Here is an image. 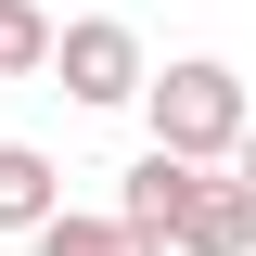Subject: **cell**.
I'll use <instances>...</instances> for the list:
<instances>
[{
  "label": "cell",
  "instance_id": "6da1fadb",
  "mask_svg": "<svg viewBox=\"0 0 256 256\" xmlns=\"http://www.w3.org/2000/svg\"><path fill=\"white\" fill-rule=\"evenodd\" d=\"M141 128H154V154H180V166H230V154H244V128H256L244 64H218V52L154 64V90H141Z\"/></svg>",
  "mask_w": 256,
  "mask_h": 256
},
{
  "label": "cell",
  "instance_id": "7a4b0ae2",
  "mask_svg": "<svg viewBox=\"0 0 256 256\" xmlns=\"http://www.w3.org/2000/svg\"><path fill=\"white\" fill-rule=\"evenodd\" d=\"M52 77H64V102L116 116V102L154 90V52H141V26H128V13H77V26H64V52H52Z\"/></svg>",
  "mask_w": 256,
  "mask_h": 256
},
{
  "label": "cell",
  "instance_id": "3957f363",
  "mask_svg": "<svg viewBox=\"0 0 256 256\" xmlns=\"http://www.w3.org/2000/svg\"><path fill=\"white\" fill-rule=\"evenodd\" d=\"M180 256H256V192L230 166H192V205H180Z\"/></svg>",
  "mask_w": 256,
  "mask_h": 256
},
{
  "label": "cell",
  "instance_id": "277c9868",
  "mask_svg": "<svg viewBox=\"0 0 256 256\" xmlns=\"http://www.w3.org/2000/svg\"><path fill=\"white\" fill-rule=\"evenodd\" d=\"M52 218H64V166L38 154V141H0V230H26V244H38Z\"/></svg>",
  "mask_w": 256,
  "mask_h": 256
},
{
  "label": "cell",
  "instance_id": "5b68a950",
  "mask_svg": "<svg viewBox=\"0 0 256 256\" xmlns=\"http://www.w3.org/2000/svg\"><path fill=\"white\" fill-rule=\"evenodd\" d=\"M180 205H192V166H180V154H141V166L116 180V218L154 230V244H180Z\"/></svg>",
  "mask_w": 256,
  "mask_h": 256
},
{
  "label": "cell",
  "instance_id": "8992f818",
  "mask_svg": "<svg viewBox=\"0 0 256 256\" xmlns=\"http://www.w3.org/2000/svg\"><path fill=\"white\" fill-rule=\"evenodd\" d=\"M38 256H180V244H154V230H128V218H77V205H64V218L38 230Z\"/></svg>",
  "mask_w": 256,
  "mask_h": 256
},
{
  "label": "cell",
  "instance_id": "52a82bcc",
  "mask_svg": "<svg viewBox=\"0 0 256 256\" xmlns=\"http://www.w3.org/2000/svg\"><path fill=\"white\" fill-rule=\"evenodd\" d=\"M52 52H64L52 13H38V0H0V77H52Z\"/></svg>",
  "mask_w": 256,
  "mask_h": 256
},
{
  "label": "cell",
  "instance_id": "ba28073f",
  "mask_svg": "<svg viewBox=\"0 0 256 256\" xmlns=\"http://www.w3.org/2000/svg\"><path fill=\"white\" fill-rule=\"evenodd\" d=\"M230 180H244V192H256V128H244V154H230Z\"/></svg>",
  "mask_w": 256,
  "mask_h": 256
}]
</instances>
